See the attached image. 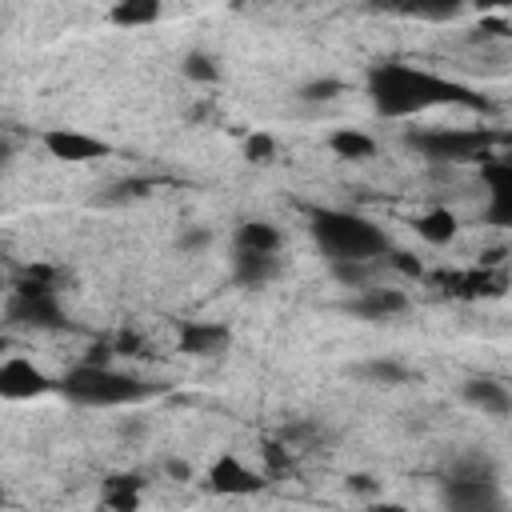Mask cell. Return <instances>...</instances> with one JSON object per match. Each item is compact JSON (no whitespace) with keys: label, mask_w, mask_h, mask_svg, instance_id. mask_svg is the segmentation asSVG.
I'll return each instance as SVG.
<instances>
[{"label":"cell","mask_w":512,"mask_h":512,"mask_svg":"<svg viewBox=\"0 0 512 512\" xmlns=\"http://www.w3.org/2000/svg\"><path fill=\"white\" fill-rule=\"evenodd\" d=\"M368 96H372V108L384 120H404V116H416V112H428V108H444V104L472 108V112H488L492 108L468 84L436 76L428 68L400 64V60H384V64L368 68Z\"/></svg>","instance_id":"6da1fadb"},{"label":"cell","mask_w":512,"mask_h":512,"mask_svg":"<svg viewBox=\"0 0 512 512\" xmlns=\"http://www.w3.org/2000/svg\"><path fill=\"white\" fill-rule=\"evenodd\" d=\"M308 228L328 264L332 260H376V256H388V248H392L384 228H376L372 220L344 212V208H312Z\"/></svg>","instance_id":"7a4b0ae2"},{"label":"cell","mask_w":512,"mask_h":512,"mask_svg":"<svg viewBox=\"0 0 512 512\" xmlns=\"http://www.w3.org/2000/svg\"><path fill=\"white\" fill-rule=\"evenodd\" d=\"M72 404L84 408H120V404H140L148 400L156 388L132 372H116L112 364H76L72 372H64V380L56 384Z\"/></svg>","instance_id":"3957f363"},{"label":"cell","mask_w":512,"mask_h":512,"mask_svg":"<svg viewBox=\"0 0 512 512\" xmlns=\"http://www.w3.org/2000/svg\"><path fill=\"white\" fill-rule=\"evenodd\" d=\"M408 148H416L424 160L436 164H464V160H484L488 148L496 144L492 128H424L404 136Z\"/></svg>","instance_id":"277c9868"},{"label":"cell","mask_w":512,"mask_h":512,"mask_svg":"<svg viewBox=\"0 0 512 512\" xmlns=\"http://www.w3.org/2000/svg\"><path fill=\"white\" fill-rule=\"evenodd\" d=\"M4 320L12 328H28V332L68 328V316H64L56 292H20V288H12L8 304H4Z\"/></svg>","instance_id":"5b68a950"},{"label":"cell","mask_w":512,"mask_h":512,"mask_svg":"<svg viewBox=\"0 0 512 512\" xmlns=\"http://www.w3.org/2000/svg\"><path fill=\"white\" fill-rule=\"evenodd\" d=\"M480 180L488 184V208L484 220L496 228H512V164L504 156H484L480 164Z\"/></svg>","instance_id":"8992f818"},{"label":"cell","mask_w":512,"mask_h":512,"mask_svg":"<svg viewBox=\"0 0 512 512\" xmlns=\"http://www.w3.org/2000/svg\"><path fill=\"white\" fill-rule=\"evenodd\" d=\"M40 140H44L48 156H52V160H64V164H88V160H100V156L112 152L108 140L88 136V132H80V128H48Z\"/></svg>","instance_id":"52a82bcc"},{"label":"cell","mask_w":512,"mask_h":512,"mask_svg":"<svg viewBox=\"0 0 512 512\" xmlns=\"http://www.w3.org/2000/svg\"><path fill=\"white\" fill-rule=\"evenodd\" d=\"M440 504H448V508H456V512H488V508H500L504 496H500L496 480L444 476V484H440Z\"/></svg>","instance_id":"ba28073f"},{"label":"cell","mask_w":512,"mask_h":512,"mask_svg":"<svg viewBox=\"0 0 512 512\" xmlns=\"http://www.w3.org/2000/svg\"><path fill=\"white\" fill-rule=\"evenodd\" d=\"M52 388V380L24 356H12L0 364V396L4 400H32V396H44Z\"/></svg>","instance_id":"9c48e42d"},{"label":"cell","mask_w":512,"mask_h":512,"mask_svg":"<svg viewBox=\"0 0 512 512\" xmlns=\"http://www.w3.org/2000/svg\"><path fill=\"white\" fill-rule=\"evenodd\" d=\"M404 308H408V296H404L400 288H360V292L344 304V312H348V316L368 320V324L392 320V316H400Z\"/></svg>","instance_id":"30bf717a"},{"label":"cell","mask_w":512,"mask_h":512,"mask_svg":"<svg viewBox=\"0 0 512 512\" xmlns=\"http://www.w3.org/2000/svg\"><path fill=\"white\" fill-rule=\"evenodd\" d=\"M228 344H232L228 324H216V320H188V324H180V352L184 356L208 360V356H220Z\"/></svg>","instance_id":"8fae6325"},{"label":"cell","mask_w":512,"mask_h":512,"mask_svg":"<svg viewBox=\"0 0 512 512\" xmlns=\"http://www.w3.org/2000/svg\"><path fill=\"white\" fill-rule=\"evenodd\" d=\"M208 484H212V492H224V496H252V492L264 488V480H260L244 460H236L232 452H224V456L208 468Z\"/></svg>","instance_id":"7c38bea8"},{"label":"cell","mask_w":512,"mask_h":512,"mask_svg":"<svg viewBox=\"0 0 512 512\" xmlns=\"http://www.w3.org/2000/svg\"><path fill=\"white\" fill-rule=\"evenodd\" d=\"M276 272H280L276 252H248V248H236V256H232V280H236L240 288H248V292L264 288Z\"/></svg>","instance_id":"4fadbf2b"},{"label":"cell","mask_w":512,"mask_h":512,"mask_svg":"<svg viewBox=\"0 0 512 512\" xmlns=\"http://www.w3.org/2000/svg\"><path fill=\"white\" fill-rule=\"evenodd\" d=\"M368 8L416 20H452L460 8H468V0H368Z\"/></svg>","instance_id":"5bb4252c"},{"label":"cell","mask_w":512,"mask_h":512,"mask_svg":"<svg viewBox=\"0 0 512 512\" xmlns=\"http://www.w3.org/2000/svg\"><path fill=\"white\" fill-rule=\"evenodd\" d=\"M464 400H468L472 408L488 412V416H508V412H512V392H508L504 384L488 380V376L468 380V384H464Z\"/></svg>","instance_id":"9a60e30c"},{"label":"cell","mask_w":512,"mask_h":512,"mask_svg":"<svg viewBox=\"0 0 512 512\" xmlns=\"http://www.w3.org/2000/svg\"><path fill=\"white\" fill-rule=\"evenodd\" d=\"M412 228H416V236L424 240V244H452L456 240V232H460V220H456V212H448V208H432V212H420L416 220H412Z\"/></svg>","instance_id":"2e32d148"},{"label":"cell","mask_w":512,"mask_h":512,"mask_svg":"<svg viewBox=\"0 0 512 512\" xmlns=\"http://www.w3.org/2000/svg\"><path fill=\"white\" fill-rule=\"evenodd\" d=\"M140 476H128V472H116L100 484V504L104 508H116V512H132L140 504Z\"/></svg>","instance_id":"e0dca14e"},{"label":"cell","mask_w":512,"mask_h":512,"mask_svg":"<svg viewBox=\"0 0 512 512\" xmlns=\"http://www.w3.org/2000/svg\"><path fill=\"white\" fill-rule=\"evenodd\" d=\"M160 12H164L160 0H116L108 8V20L116 28H148V24L160 20Z\"/></svg>","instance_id":"ac0fdd59"},{"label":"cell","mask_w":512,"mask_h":512,"mask_svg":"<svg viewBox=\"0 0 512 512\" xmlns=\"http://www.w3.org/2000/svg\"><path fill=\"white\" fill-rule=\"evenodd\" d=\"M236 248L248 252H280V228L268 220H244L236 228Z\"/></svg>","instance_id":"d6986e66"},{"label":"cell","mask_w":512,"mask_h":512,"mask_svg":"<svg viewBox=\"0 0 512 512\" xmlns=\"http://www.w3.org/2000/svg\"><path fill=\"white\" fill-rule=\"evenodd\" d=\"M328 148L340 156V160H372L376 152V140L368 132H356V128H336L328 136Z\"/></svg>","instance_id":"ffe728a7"},{"label":"cell","mask_w":512,"mask_h":512,"mask_svg":"<svg viewBox=\"0 0 512 512\" xmlns=\"http://www.w3.org/2000/svg\"><path fill=\"white\" fill-rule=\"evenodd\" d=\"M356 376H364L368 384H384V388H400V384H408V380H412V372H408L400 360H384V356L364 360V364L356 368Z\"/></svg>","instance_id":"44dd1931"},{"label":"cell","mask_w":512,"mask_h":512,"mask_svg":"<svg viewBox=\"0 0 512 512\" xmlns=\"http://www.w3.org/2000/svg\"><path fill=\"white\" fill-rule=\"evenodd\" d=\"M12 288L20 292H60V268L52 264H24L12 280Z\"/></svg>","instance_id":"7402d4cb"},{"label":"cell","mask_w":512,"mask_h":512,"mask_svg":"<svg viewBox=\"0 0 512 512\" xmlns=\"http://www.w3.org/2000/svg\"><path fill=\"white\" fill-rule=\"evenodd\" d=\"M296 96H300L304 104H328V100L344 96V80H336V76H316V80H304V84L296 88Z\"/></svg>","instance_id":"603a6c76"},{"label":"cell","mask_w":512,"mask_h":512,"mask_svg":"<svg viewBox=\"0 0 512 512\" xmlns=\"http://www.w3.org/2000/svg\"><path fill=\"white\" fill-rule=\"evenodd\" d=\"M180 72L192 80V84H216L220 80V64L208 56V52H188L180 60Z\"/></svg>","instance_id":"cb8c5ba5"},{"label":"cell","mask_w":512,"mask_h":512,"mask_svg":"<svg viewBox=\"0 0 512 512\" xmlns=\"http://www.w3.org/2000/svg\"><path fill=\"white\" fill-rule=\"evenodd\" d=\"M448 476H468V480H496V464L484 456V452H464L452 468H448Z\"/></svg>","instance_id":"d4e9b609"},{"label":"cell","mask_w":512,"mask_h":512,"mask_svg":"<svg viewBox=\"0 0 512 512\" xmlns=\"http://www.w3.org/2000/svg\"><path fill=\"white\" fill-rule=\"evenodd\" d=\"M208 244H212V228L208 224H184L180 236H176V248L184 256H200V252H208Z\"/></svg>","instance_id":"484cf974"},{"label":"cell","mask_w":512,"mask_h":512,"mask_svg":"<svg viewBox=\"0 0 512 512\" xmlns=\"http://www.w3.org/2000/svg\"><path fill=\"white\" fill-rule=\"evenodd\" d=\"M368 264H372V260H332L328 268H332V276H336L340 284H348V288H368Z\"/></svg>","instance_id":"4316f807"},{"label":"cell","mask_w":512,"mask_h":512,"mask_svg":"<svg viewBox=\"0 0 512 512\" xmlns=\"http://www.w3.org/2000/svg\"><path fill=\"white\" fill-rule=\"evenodd\" d=\"M244 160H248V164H272V160H276V140H272L268 132H252V136L244 140Z\"/></svg>","instance_id":"83f0119b"},{"label":"cell","mask_w":512,"mask_h":512,"mask_svg":"<svg viewBox=\"0 0 512 512\" xmlns=\"http://www.w3.org/2000/svg\"><path fill=\"white\" fill-rule=\"evenodd\" d=\"M316 436H320V428H316L312 420H288L284 432H280V440H284L288 448H312Z\"/></svg>","instance_id":"f1b7e54d"},{"label":"cell","mask_w":512,"mask_h":512,"mask_svg":"<svg viewBox=\"0 0 512 512\" xmlns=\"http://www.w3.org/2000/svg\"><path fill=\"white\" fill-rule=\"evenodd\" d=\"M260 456H264V464H268L272 476H284L292 468V448L284 440H264L260 444Z\"/></svg>","instance_id":"f546056e"},{"label":"cell","mask_w":512,"mask_h":512,"mask_svg":"<svg viewBox=\"0 0 512 512\" xmlns=\"http://www.w3.org/2000/svg\"><path fill=\"white\" fill-rule=\"evenodd\" d=\"M148 188H152L148 180H116V184L108 188V196H104V200H108V204H120V200H140Z\"/></svg>","instance_id":"4dcf8cb0"},{"label":"cell","mask_w":512,"mask_h":512,"mask_svg":"<svg viewBox=\"0 0 512 512\" xmlns=\"http://www.w3.org/2000/svg\"><path fill=\"white\" fill-rule=\"evenodd\" d=\"M508 32H512V28H508L504 20H492V16H484V20L472 28V36H468V40H504Z\"/></svg>","instance_id":"1f68e13d"},{"label":"cell","mask_w":512,"mask_h":512,"mask_svg":"<svg viewBox=\"0 0 512 512\" xmlns=\"http://www.w3.org/2000/svg\"><path fill=\"white\" fill-rule=\"evenodd\" d=\"M388 264L400 268L404 276H424V264H420L412 252H404V248H388Z\"/></svg>","instance_id":"d6a6232c"},{"label":"cell","mask_w":512,"mask_h":512,"mask_svg":"<svg viewBox=\"0 0 512 512\" xmlns=\"http://www.w3.org/2000/svg\"><path fill=\"white\" fill-rule=\"evenodd\" d=\"M112 344H116V356H148V352H144V340H140L136 332H128V328H124Z\"/></svg>","instance_id":"836d02e7"},{"label":"cell","mask_w":512,"mask_h":512,"mask_svg":"<svg viewBox=\"0 0 512 512\" xmlns=\"http://www.w3.org/2000/svg\"><path fill=\"white\" fill-rule=\"evenodd\" d=\"M116 356V344H108V340H100V344H92L88 352H84V360L80 364H108Z\"/></svg>","instance_id":"e575fe53"},{"label":"cell","mask_w":512,"mask_h":512,"mask_svg":"<svg viewBox=\"0 0 512 512\" xmlns=\"http://www.w3.org/2000/svg\"><path fill=\"white\" fill-rule=\"evenodd\" d=\"M348 492H360V496H376V480L368 472H352L348 476Z\"/></svg>","instance_id":"d590c367"},{"label":"cell","mask_w":512,"mask_h":512,"mask_svg":"<svg viewBox=\"0 0 512 512\" xmlns=\"http://www.w3.org/2000/svg\"><path fill=\"white\" fill-rule=\"evenodd\" d=\"M164 472H168L172 480H192V468H188L184 460H176V456H168V460H164Z\"/></svg>","instance_id":"8d00e7d4"},{"label":"cell","mask_w":512,"mask_h":512,"mask_svg":"<svg viewBox=\"0 0 512 512\" xmlns=\"http://www.w3.org/2000/svg\"><path fill=\"white\" fill-rule=\"evenodd\" d=\"M472 8H480V12H500V8H512V0H468Z\"/></svg>","instance_id":"74e56055"},{"label":"cell","mask_w":512,"mask_h":512,"mask_svg":"<svg viewBox=\"0 0 512 512\" xmlns=\"http://www.w3.org/2000/svg\"><path fill=\"white\" fill-rule=\"evenodd\" d=\"M504 160H508V164H512V148H508V156H504Z\"/></svg>","instance_id":"f35d334b"}]
</instances>
